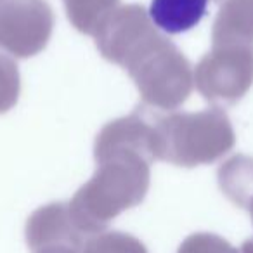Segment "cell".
I'll list each match as a JSON object with an SVG mask.
<instances>
[{
    "mask_svg": "<svg viewBox=\"0 0 253 253\" xmlns=\"http://www.w3.org/2000/svg\"><path fill=\"white\" fill-rule=\"evenodd\" d=\"M94 158V175L68 203L87 236L106 231L113 218L144 201L156 160L153 118L137 108L132 115L106 123L95 137Z\"/></svg>",
    "mask_w": 253,
    "mask_h": 253,
    "instance_id": "obj_1",
    "label": "cell"
},
{
    "mask_svg": "<svg viewBox=\"0 0 253 253\" xmlns=\"http://www.w3.org/2000/svg\"><path fill=\"white\" fill-rule=\"evenodd\" d=\"M156 160L193 169L220 160L236 146L229 116L220 108L153 118Z\"/></svg>",
    "mask_w": 253,
    "mask_h": 253,
    "instance_id": "obj_2",
    "label": "cell"
},
{
    "mask_svg": "<svg viewBox=\"0 0 253 253\" xmlns=\"http://www.w3.org/2000/svg\"><path fill=\"white\" fill-rule=\"evenodd\" d=\"M134 80L144 106L172 111L193 92L194 71L180 49L158 30L141 40L122 64Z\"/></svg>",
    "mask_w": 253,
    "mask_h": 253,
    "instance_id": "obj_3",
    "label": "cell"
},
{
    "mask_svg": "<svg viewBox=\"0 0 253 253\" xmlns=\"http://www.w3.org/2000/svg\"><path fill=\"white\" fill-rule=\"evenodd\" d=\"M194 84L217 108L239 102L253 85V45H211L196 64Z\"/></svg>",
    "mask_w": 253,
    "mask_h": 253,
    "instance_id": "obj_4",
    "label": "cell"
},
{
    "mask_svg": "<svg viewBox=\"0 0 253 253\" xmlns=\"http://www.w3.org/2000/svg\"><path fill=\"white\" fill-rule=\"evenodd\" d=\"M54 11L47 0L0 2V49L18 59L40 54L54 32Z\"/></svg>",
    "mask_w": 253,
    "mask_h": 253,
    "instance_id": "obj_5",
    "label": "cell"
},
{
    "mask_svg": "<svg viewBox=\"0 0 253 253\" xmlns=\"http://www.w3.org/2000/svg\"><path fill=\"white\" fill-rule=\"evenodd\" d=\"M26 245L32 253H82L87 236L63 201L37 208L26 220Z\"/></svg>",
    "mask_w": 253,
    "mask_h": 253,
    "instance_id": "obj_6",
    "label": "cell"
},
{
    "mask_svg": "<svg viewBox=\"0 0 253 253\" xmlns=\"http://www.w3.org/2000/svg\"><path fill=\"white\" fill-rule=\"evenodd\" d=\"M155 30V23L142 5L128 4L113 11L99 26L94 39L101 56L109 63L122 66L137 43Z\"/></svg>",
    "mask_w": 253,
    "mask_h": 253,
    "instance_id": "obj_7",
    "label": "cell"
},
{
    "mask_svg": "<svg viewBox=\"0 0 253 253\" xmlns=\"http://www.w3.org/2000/svg\"><path fill=\"white\" fill-rule=\"evenodd\" d=\"M211 45H253V0H222Z\"/></svg>",
    "mask_w": 253,
    "mask_h": 253,
    "instance_id": "obj_8",
    "label": "cell"
},
{
    "mask_svg": "<svg viewBox=\"0 0 253 253\" xmlns=\"http://www.w3.org/2000/svg\"><path fill=\"white\" fill-rule=\"evenodd\" d=\"M208 0H151L149 18L169 35L193 30L205 18Z\"/></svg>",
    "mask_w": 253,
    "mask_h": 253,
    "instance_id": "obj_9",
    "label": "cell"
},
{
    "mask_svg": "<svg viewBox=\"0 0 253 253\" xmlns=\"http://www.w3.org/2000/svg\"><path fill=\"white\" fill-rule=\"evenodd\" d=\"M220 191L239 208H246L253 196V158L236 155L222 163L217 172Z\"/></svg>",
    "mask_w": 253,
    "mask_h": 253,
    "instance_id": "obj_10",
    "label": "cell"
},
{
    "mask_svg": "<svg viewBox=\"0 0 253 253\" xmlns=\"http://www.w3.org/2000/svg\"><path fill=\"white\" fill-rule=\"evenodd\" d=\"M70 23L84 35H95L99 26L115 9L120 0H63Z\"/></svg>",
    "mask_w": 253,
    "mask_h": 253,
    "instance_id": "obj_11",
    "label": "cell"
},
{
    "mask_svg": "<svg viewBox=\"0 0 253 253\" xmlns=\"http://www.w3.org/2000/svg\"><path fill=\"white\" fill-rule=\"evenodd\" d=\"M82 253H149L135 236L120 231H102L87 238Z\"/></svg>",
    "mask_w": 253,
    "mask_h": 253,
    "instance_id": "obj_12",
    "label": "cell"
},
{
    "mask_svg": "<svg viewBox=\"0 0 253 253\" xmlns=\"http://www.w3.org/2000/svg\"><path fill=\"white\" fill-rule=\"evenodd\" d=\"M21 92V77L18 64L5 56H0V115L16 106Z\"/></svg>",
    "mask_w": 253,
    "mask_h": 253,
    "instance_id": "obj_13",
    "label": "cell"
},
{
    "mask_svg": "<svg viewBox=\"0 0 253 253\" xmlns=\"http://www.w3.org/2000/svg\"><path fill=\"white\" fill-rule=\"evenodd\" d=\"M177 253H238V250L213 232H194L180 243Z\"/></svg>",
    "mask_w": 253,
    "mask_h": 253,
    "instance_id": "obj_14",
    "label": "cell"
},
{
    "mask_svg": "<svg viewBox=\"0 0 253 253\" xmlns=\"http://www.w3.org/2000/svg\"><path fill=\"white\" fill-rule=\"evenodd\" d=\"M245 210H248L250 211V217H252V222H253V196L248 200V203H246V208Z\"/></svg>",
    "mask_w": 253,
    "mask_h": 253,
    "instance_id": "obj_15",
    "label": "cell"
},
{
    "mask_svg": "<svg viewBox=\"0 0 253 253\" xmlns=\"http://www.w3.org/2000/svg\"><path fill=\"white\" fill-rule=\"evenodd\" d=\"M215 2H217V4H218V2H222V0H215Z\"/></svg>",
    "mask_w": 253,
    "mask_h": 253,
    "instance_id": "obj_16",
    "label": "cell"
},
{
    "mask_svg": "<svg viewBox=\"0 0 253 253\" xmlns=\"http://www.w3.org/2000/svg\"><path fill=\"white\" fill-rule=\"evenodd\" d=\"M0 2H2V0H0Z\"/></svg>",
    "mask_w": 253,
    "mask_h": 253,
    "instance_id": "obj_17",
    "label": "cell"
}]
</instances>
